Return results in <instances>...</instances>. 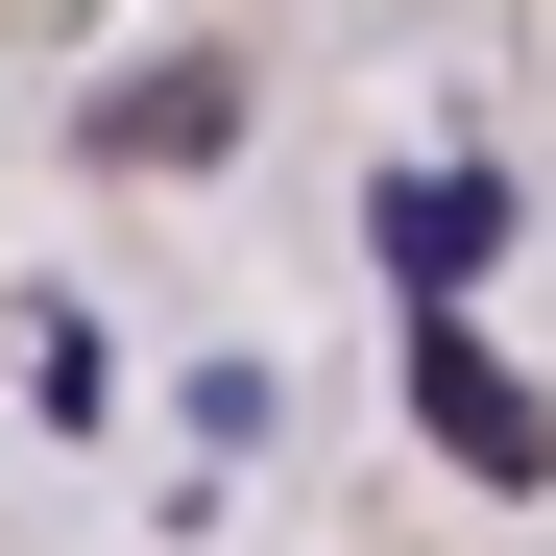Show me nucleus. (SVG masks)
I'll use <instances>...</instances> for the list:
<instances>
[{
    "label": "nucleus",
    "instance_id": "f257e3e1",
    "mask_svg": "<svg viewBox=\"0 0 556 556\" xmlns=\"http://www.w3.org/2000/svg\"><path fill=\"white\" fill-rule=\"evenodd\" d=\"M412 435L459 459V484H556V412H532V388H508V363H484V339H459V315L412 339Z\"/></svg>",
    "mask_w": 556,
    "mask_h": 556
},
{
    "label": "nucleus",
    "instance_id": "f03ea898",
    "mask_svg": "<svg viewBox=\"0 0 556 556\" xmlns=\"http://www.w3.org/2000/svg\"><path fill=\"white\" fill-rule=\"evenodd\" d=\"M363 242H388V291H412V315H459V291L508 266V194H484V169H388V218H363Z\"/></svg>",
    "mask_w": 556,
    "mask_h": 556
},
{
    "label": "nucleus",
    "instance_id": "7ed1b4c3",
    "mask_svg": "<svg viewBox=\"0 0 556 556\" xmlns=\"http://www.w3.org/2000/svg\"><path fill=\"white\" fill-rule=\"evenodd\" d=\"M98 146H122V169H218V146H242V73H194V49H169V73H122V98H98Z\"/></svg>",
    "mask_w": 556,
    "mask_h": 556
}]
</instances>
